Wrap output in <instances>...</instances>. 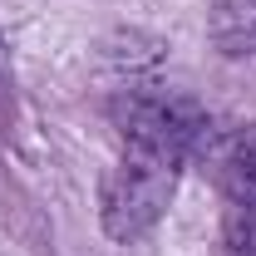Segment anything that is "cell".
<instances>
[{
	"instance_id": "obj_3",
	"label": "cell",
	"mask_w": 256,
	"mask_h": 256,
	"mask_svg": "<svg viewBox=\"0 0 256 256\" xmlns=\"http://www.w3.org/2000/svg\"><path fill=\"white\" fill-rule=\"evenodd\" d=\"M222 246L256 256V128L236 133L222 162Z\"/></svg>"
},
{
	"instance_id": "obj_4",
	"label": "cell",
	"mask_w": 256,
	"mask_h": 256,
	"mask_svg": "<svg viewBox=\"0 0 256 256\" xmlns=\"http://www.w3.org/2000/svg\"><path fill=\"white\" fill-rule=\"evenodd\" d=\"M212 40L232 60L256 54V0H217V10H212Z\"/></svg>"
},
{
	"instance_id": "obj_5",
	"label": "cell",
	"mask_w": 256,
	"mask_h": 256,
	"mask_svg": "<svg viewBox=\"0 0 256 256\" xmlns=\"http://www.w3.org/2000/svg\"><path fill=\"white\" fill-rule=\"evenodd\" d=\"M15 108H20V98H15V69H10V50H5V34H0V138L15 128Z\"/></svg>"
},
{
	"instance_id": "obj_2",
	"label": "cell",
	"mask_w": 256,
	"mask_h": 256,
	"mask_svg": "<svg viewBox=\"0 0 256 256\" xmlns=\"http://www.w3.org/2000/svg\"><path fill=\"white\" fill-rule=\"evenodd\" d=\"M114 124H118V138L158 143L182 158H192V148L207 138V114L188 94H172V89H128L114 104Z\"/></svg>"
},
{
	"instance_id": "obj_1",
	"label": "cell",
	"mask_w": 256,
	"mask_h": 256,
	"mask_svg": "<svg viewBox=\"0 0 256 256\" xmlns=\"http://www.w3.org/2000/svg\"><path fill=\"white\" fill-rule=\"evenodd\" d=\"M182 153L158 148V143H133L124 138V153L104 178V232L114 242H138L148 236L158 217L168 212L172 192H178V172H182Z\"/></svg>"
}]
</instances>
